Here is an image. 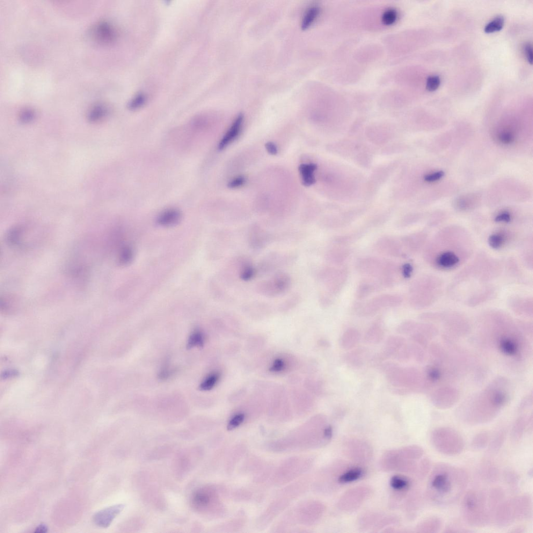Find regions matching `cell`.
Masks as SVG:
<instances>
[{"instance_id":"obj_32","label":"cell","mask_w":533,"mask_h":533,"mask_svg":"<svg viewBox=\"0 0 533 533\" xmlns=\"http://www.w3.org/2000/svg\"><path fill=\"white\" fill-rule=\"evenodd\" d=\"M505 496L504 491L501 488H495L491 491L487 497V502L491 514L494 509L505 499Z\"/></svg>"},{"instance_id":"obj_41","label":"cell","mask_w":533,"mask_h":533,"mask_svg":"<svg viewBox=\"0 0 533 533\" xmlns=\"http://www.w3.org/2000/svg\"><path fill=\"white\" fill-rule=\"evenodd\" d=\"M204 335L200 330L194 331L190 335L188 340L187 347L191 349L195 347H202L204 344Z\"/></svg>"},{"instance_id":"obj_14","label":"cell","mask_w":533,"mask_h":533,"mask_svg":"<svg viewBox=\"0 0 533 533\" xmlns=\"http://www.w3.org/2000/svg\"><path fill=\"white\" fill-rule=\"evenodd\" d=\"M492 519L496 526L506 528L516 520L513 499L504 500L496 507L492 514Z\"/></svg>"},{"instance_id":"obj_22","label":"cell","mask_w":533,"mask_h":533,"mask_svg":"<svg viewBox=\"0 0 533 533\" xmlns=\"http://www.w3.org/2000/svg\"><path fill=\"white\" fill-rule=\"evenodd\" d=\"M364 475V469L359 465H349L341 474L338 479L339 485L354 482L362 478Z\"/></svg>"},{"instance_id":"obj_13","label":"cell","mask_w":533,"mask_h":533,"mask_svg":"<svg viewBox=\"0 0 533 533\" xmlns=\"http://www.w3.org/2000/svg\"><path fill=\"white\" fill-rule=\"evenodd\" d=\"M322 277L328 291L336 295L345 286L348 277L347 270L344 268H328L325 269Z\"/></svg>"},{"instance_id":"obj_28","label":"cell","mask_w":533,"mask_h":533,"mask_svg":"<svg viewBox=\"0 0 533 533\" xmlns=\"http://www.w3.org/2000/svg\"><path fill=\"white\" fill-rule=\"evenodd\" d=\"M480 474L481 477L489 483L496 482L499 476L498 468L490 462H485L481 465Z\"/></svg>"},{"instance_id":"obj_24","label":"cell","mask_w":533,"mask_h":533,"mask_svg":"<svg viewBox=\"0 0 533 533\" xmlns=\"http://www.w3.org/2000/svg\"><path fill=\"white\" fill-rule=\"evenodd\" d=\"M381 287V285L378 281L371 279H365L361 282L358 286L356 296L359 300L367 298L372 293H375Z\"/></svg>"},{"instance_id":"obj_58","label":"cell","mask_w":533,"mask_h":533,"mask_svg":"<svg viewBox=\"0 0 533 533\" xmlns=\"http://www.w3.org/2000/svg\"><path fill=\"white\" fill-rule=\"evenodd\" d=\"M524 52L526 55L528 62L532 64L533 62V49L530 43L527 44L524 47Z\"/></svg>"},{"instance_id":"obj_10","label":"cell","mask_w":533,"mask_h":533,"mask_svg":"<svg viewBox=\"0 0 533 533\" xmlns=\"http://www.w3.org/2000/svg\"><path fill=\"white\" fill-rule=\"evenodd\" d=\"M400 522L397 516L377 512H369L361 515L359 520L360 528L364 531L381 530L396 525Z\"/></svg>"},{"instance_id":"obj_26","label":"cell","mask_w":533,"mask_h":533,"mask_svg":"<svg viewBox=\"0 0 533 533\" xmlns=\"http://www.w3.org/2000/svg\"><path fill=\"white\" fill-rule=\"evenodd\" d=\"M443 527V521L439 517L432 516L422 520L416 527L419 533H436L439 532Z\"/></svg>"},{"instance_id":"obj_1","label":"cell","mask_w":533,"mask_h":533,"mask_svg":"<svg viewBox=\"0 0 533 533\" xmlns=\"http://www.w3.org/2000/svg\"><path fill=\"white\" fill-rule=\"evenodd\" d=\"M468 482V474L464 469L447 463L437 464L429 478L428 497L437 506H450L462 497Z\"/></svg>"},{"instance_id":"obj_12","label":"cell","mask_w":533,"mask_h":533,"mask_svg":"<svg viewBox=\"0 0 533 533\" xmlns=\"http://www.w3.org/2000/svg\"><path fill=\"white\" fill-rule=\"evenodd\" d=\"M413 486L412 480L404 475L397 474L393 476L390 480V505L392 508H396L400 503L405 500L410 493Z\"/></svg>"},{"instance_id":"obj_29","label":"cell","mask_w":533,"mask_h":533,"mask_svg":"<svg viewBox=\"0 0 533 533\" xmlns=\"http://www.w3.org/2000/svg\"><path fill=\"white\" fill-rule=\"evenodd\" d=\"M317 168V165L312 163L303 164L299 166V171L302 175L303 184L304 186L309 187L315 183L316 180L313 173Z\"/></svg>"},{"instance_id":"obj_9","label":"cell","mask_w":533,"mask_h":533,"mask_svg":"<svg viewBox=\"0 0 533 533\" xmlns=\"http://www.w3.org/2000/svg\"><path fill=\"white\" fill-rule=\"evenodd\" d=\"M344 452L352 461L364 464L370 462L373 456V449L368 443L358 438H350L343 445Z\"/></svg>"},{"instance_id":"obj_38","label":"cell","mask_w":533,"mask_h":533,"mask_svg":"<svg viewBox=\"0 0 533 533\" xmlns=\"http://www.w3.org/2000/svg\"><path fill=\"white\" fill-rule=\"evenodd\" d=\"M192 500L195 507L199 508H204L210 502V496L207 491L199 490L194 494Z\"/></svg>"},{"instance_id":"obj_11","label":"cell","mask_w":533,"mask_h":533,"mask_svg":"<svg viewBox=\"0 0 533 533\" xmlns=\"http://www.w3.org/2000/svg\"><path fill=\"white\" fill-rule=\"evenodd\" d=\"M510 331H502L498 333V346L503 355L519 359L521 358V346L523 345L524 339L520 334Z\"/></svg>"},{"instance_id":"obj_57","label":"cell","mask_w":533,"mask_h":533,"mask_svg":"<svg viewBox=\"0 0 533 533\" xmlns=\"http://www.w3.org/2000/svg\"><path fill=\"white\" fill-rule=\"evenodd\" d=\"M284 367V363L283 361L280 359L276 360L273 365V366L270 368V371L274 372H277L282 371Z\"/></svg>"},{"instance_id":"obj_16","label":"cell","mask_w":533,"mask_h":533,"mask_svg":"<svg viewBox=\"0 0 533 533\" xmlns=\"http://www.w3.org/2000/svg\"><path fill=\"white\" fill-rule=\"evenodd\" d=\"M458 391L451 387H443L436 391L432 396V401L436 407L440 409L450 408L458 401Z\"/></svg>"},{"instance_id":"obj_2","label":"cell","mask_w":533,"mask_h":533,"mask_svg":"<svg viewBox=\"0 0 533 533\" xmlns=\"http://www.w3.org/2000/svg\"><path fill=\"white\" fill-rule=\"evenodd\" d=\"M510 398L508 387L495 379L471 404L465 406L459 415L466 424H484L493 420L506 406Z\"/></svg>"},{"instance_id":"obj_8","label":"cell","mask_w":533,"mask_h":533,"mask_svg":"<svg viewBox=\"0 0 533 533\" xmlns=\"http://www.w3.org/2000/svg\"><path fill=\"white\" fill-rule=\"evenodd\" d=\"M403 302V297L399 295L382 294L372 298L363 304H360L356 309L357 313L361 316H370L383 309L395 308Z\"/></svg>"},{"instance_id":"obj_20","label":"cell","mask_w":533,"mask_h":533,"mask_svg":"<svg viewBox=\"0 0 533 533\" xmlns=\"http://www.w3.org/2000/svg\"><path fill=\"white\" fill-rule=\"evenodd\" d=\"M405 500L404 509L405 513L411 519H414L417 516L422 505L420 493L418 491L410 492Z\"/></svg>"},{"instance_id":"obj_42","label":"cell","mask_w":533,"mask_h":533,"mask_svg":"<svg viewBox=\"0 0 533 533\" xmlns=\"http://www.w3.org/2000/svg\"><path fill=\"white\" fill-rule=\"evenodd\" d=\"M504 23V18L501 16L496 17L486 25L484 31L488 34L499 32L503 28Z\"/></svg>"},{"instance_id":"obj_6","label":"cell","mask_w":533,"mask_h":533,"mask_svg":"<svg viewBox=\"0 0 533 533\" xmlns=\"http://www.w3.org/2000/svg\"><path fill=\"white\" fill-rule=\"evenodd\" d=\"M420 461L408 459L400 448L385 451L381 458L380 466L386 472L396 471L415 474Z\"/></svg>"},{"instance_id":"obj_52","label":"cell","mask_w":533,"mask_h":533,"mask_svg":"<svg viewBox=\"0 0 533 533\" xmlns=\"http://www.w3.org/2000/svg\"><path fill=\"white\" fill-rule=\"evenodd\" d=\"M34 116L35 113L32 109L26 108L21 112L19 118L21 122L27 123L32 121Z\"/></svg>"},{"instance_id":"obj_35","label":"cell","mask_w":533,"mask_h":533,"mask_svg":"<svg viewBox=\"0 0 533 533\" xmlns=\"http://www.w3.org/2000/svg\"><path fill=\"white\" fill-rule=\"evenodd\" d=\"M360 334L359 331L351 328L347 330L344 334H343L341 339V344L343 347L346 349L351 348L357 344L359 341Z\"/></svg>"},{"instance_id":"obj_27","label":"cell","mask_w":533,"mask_h":533,"mask_svg":"<svg viewBox=\"0 0 533 533\" xmlns=\"http://www.w3.org/2000/svg\"><path fill=\"white\" fill-rule=\"evenodd\" d=\"M350 252L348 249L343 247H334L328 251L327 254V259L330 263L335 265H340L347 259Z\"/></svg>"},{"instance_id":"obj_47","label":"cell","mask_w":533,"mask_h":533,"mask_svg":"<svg viewBox=\"0 0 533 533\" xmlns=\"http://www.w3.org/2000/svg\"><path fill=\"white\" fill-rule=\"evenodd\" d=\"M441 85V79L439 76L433 75L429 77L427 80V89L430 92L436 90Z\"/></svg>"},{"instance_id":"obj_48","label":"cell","mask_w":533,"mask_h":533,"mask_svg":"<svg viewBox=\"0 0 533 533\" xmlns=\"http://www.w3.org/2000/svg\"><path fill=\"white\" fill-rule=\"evenodd\" d=\"M146 98L143 94H138L130 101L128 107L131 110H136L141 107L144 104Z\"/></svg>"},{"instance_id":"obj_17","label":"cell","mask_w":533,"mask_h":533,"mask_svg":"<svg viewBox=\"0 0 533 533\" xmlns=\"http://www.w3.org/2000/svg\"><path fill=\"white\" fill-rule=\"evenodd\" d=\"M377 251L388 256L395 258H403L405 254L401 243L390 237H382L376 244Z\"/></svg>"},{"instance_id":"obj_51","label":"cell","mask_w":533,"mask_h":533,"mask_svg":"<svg viewBox=\"0 0 533 533\" xmlns=\"http://www.w3.org/2000/svg\"><path fill=\"white\" fill-rule=\"evenodd\" d=\"M244 419L245 415L244 414L240 413L235 415V417L229 421L227 426L228 430H232L236 429L240 425L242 424Z\"/></svg>"},{"instance_id":"obj_44","label":"cell","mask_w":533,"mask_h":533,"mask_svg":"<svg viewBox=\"0 0 533 533\" xmlns=\"http://www.w3.org/2000/svg\"><path fill=\"white\" fill-rule=\"evenodd\" d=\"M398 17V13L395 9H389L383 14L382 20L386 25H391L395 23Z\"/></svg>"},{"instance_id":"obj_34","label":"cell","mask_w":533,"mask_h":533,"mask_svg":"<svg viewBox=\"0 0 533 533\" xmlns=\"http://www.w3.org/2000/svg\"><path fill=\"white\" fill-rule=\"evenodd\" d=\"M320 12V9L317 5L309 7L304 15L301 24L302 28L305 29L311 26L319 16Z\"/></svg>"},{"instance_id":"obj_49","label":"cell","mask_w":533,"mask_h":533,"mask_svg":"<svg viewBox=\"0 0 533 533\" xmlns=\"http://www.w3.org/2000/svg\"><path fill=\"white\" fill-rule=\"evenodd\" d=\"M133 258V252L130 247H125L122 250L120 258V263L127 264L131 261Z\"/></svg>"},{"instance_id":"obj_36","label":"cell","mask_w":533,"mask_h":533,"mask_svg":"<svg viewBox=\"0 0 533 533\" xmlns=\"http://www.w3.org/2000/svg\"><path fill=\"white\" fill-rule=\"evenodd\" d=\"M107 113V108L103 104H98L91 108L87 118L91 122H96L103 119Z\"/></svg>"},{"instance_id":"obj_39","label":"cell","mask_w":533,"mask_h":533,"mask_svg":"<svg viewBox=\"0 0 533 533\" xmlns=\"http://www.w3.org/2000/svg\"><path fill=\"white\" fill-rule=\"evenodd\" d=\"M506 236L504 233H493L488 239L489 245L494 250H499L504 246L506 241Z\"/></svg>"},{"instance_id":"obj_40","label":"cell","mask_w":533,"mask_h":533,"mask_svg":"<svg viewBox=\"0 0 533 533\" xmlns=\"http://www.w3.org/2000/svg\"><path fill=\"white\" fill-rule=\"evenodd\" d=\"M431 462L428 458L420 459L415 476L420 480L424 479L431 469Z\"/></svg>"},{"instance_id":"obj_45","label":"cell","mask_w":533,"mask_h":533,"mask_svg":"<svg viewBox=\"0 0 533 533\" xmlns=\"http://www.w3.org/2000/svg\"><path fill=\"white\" fill-rule=\"evenodd\" d=\"M404 342V339L400 337H392L389 339L387 343L389 353L392 354L395 353L396 350L403 346Z\"/></svg>"},{"instance_id":"obj_4","label":"cell","mask_w":533,"mask_h":533,"mask_svg":"<svg viewBox=\"0 0 533 533\" xmlns=\"http://www.w3.org/2000/svg\"><path fill=\"white\" fill-rule=\"evenodd\" d=\"M356 268L360 274L374 277L382 287H391L395 282L399 269L393 262L376 258L358 259Z\"/></svg>"},{"instance_id":"obj_5","label":"cell","mask_w":533,"mask_h":533,"mask_svg":"<svg viewBox=\"0 0 533 533\" xmlns=\"http://www.w3.org/2000/svg\"><path fill=\"white\" fill-rule=\"evenodd\" d=\"M430 441L435 450L448 456L462 454L465 447L462 435L456 430L449 427L434 429L430 434Z\"/></svg>"},{"instance_id":"obj_54","label":"cell","mask_w":533,"mask_h":533,"mask_svg":"<svg viewBox=\"0 0 533 533\" xmlns=\"http://www.w3.org/2000/svg\"><path fill=\"white\" fill-rule=\"evenodd\" d=\"M443 171H438L429 174L425 177V180L428 182H434L440 180L444 176Z\"/></svg>"},{"instance_id":"obj_3","label":"cell","mask_w":533,"mask_h":533,"mask_svg":"<svg viewBox=\"0 0 533 533\" xmlns=\"http://www.w3.org/2000/svg\"><path fill=\"white\" fill-rule=\"evenodd\" d=\"M486 494L482 492L470 490L463 498L461 513L465 523L474 528H482L492 521Z\"/></svg>"},{"instance_id":"obj_56","label":"cell","mask_w":533,"mask_h":533,"mask_svg":"<svg viewBox=\"0 0 533 533\" xmlns=\"http://www.w3.org/2000/svg\"><path fill=\"white\" fill-rule=\"evenodd\" d=\"M245 182L246 179L245 177L240 176L231 181L228 186L231 189L236 188L243 186L245 183Z\"/></svg>"},{"instance_id":"obj_43","label":"cell","mask_w":533,"mask_h":533,"mask_svg":"<svg viewBox=\"0 0 533 533\" xmlns=\"http://www.w3.org/2000/svg\"><path fill=\"white\" fill-rule=\"evenodd\" d=\"M220 375L215 373L207 377L200 384L199 389L202 391H209L212 389L217 384Z\"/></svg>"},{"instance_id":"obj_15","label":"cell","mask_w":533,"mask_h":533,"mask_svg":"<svg viewBox=\"0 0 533 533\" xmlns=\"http://www.w3.org/2000/svg\"><path fill=\"white\" fill-rule=\"evenodd\" d=\"M93 40L101 45H106L113 42L116 38V32L114 27L107 21H101L94 25L90 32Z\"/></svg>"},{"instance_id":"obj_55","label":"cell","mask_w":533,"mask_h":533,"mask_svg":"<svg viewBox=\"0 0 533 533\" xmlns=\"http://www.w3.org/2000/svg\"><path fill=\"white\" fill-rule=\"evenodd\" d=\"M512 220V215L506 211L500 213L495 218L496 223H509Z\"/></svg>"},{"instance_id":"obj_31","label":"cell","mask_w":533,"mask_h":533,"mask_svg":"<svg viewBox=\"0 0 533 533\" xmlns=\"http://www.w3.org/2000/svg\"><path fill=\"white\" fill-rule=\"evenodd\" d=\"M527 420L524 417L518 418L513 427L510 433L511 440L516 443L520 441L527 427Z\"/></svg>"},{"instance_id":"obj_59","label":"cell","mask_w":533,"mask_h":533,"mask_svg":"<svg viewBox=\"0 0 533 533\" xmlns=\"http://www.w3.org/2000/svg\"><path fill=\"white\" fill-rule=\"evenodd\" d=\"M401 274L404 276L406 278L410 277L413 272V268L410 264H405L403 266L401 270Z\"/></svg>"},{"instance_id":"obj_61","label":"cell","mask_w":533,"mask_h":533,"mask_svg":"<svg viewBox=\"0 0 533 533\" xmlns=\"http://www.w3.org/2000/svg\"><path fill=\"white\" fill-rule=\"evenodd\" d=\"M48 527L45 524H41L36 528L35 532L36 533H46L48 532Z\"/></svg>"},{"instance_id":"obj_46","label":"cell","mask_w":533,"mask_h":533,"mask_svg":"<svg viewBox=\"0 0 533 533\" xmlns=\"http://www.w3.org/2000/svg\"><path fill=\"white\" fill-rule=\"evenodd\" d=\"M498 140L503 144H509L515 140V135L512 131L503 130L499 134Z\"/></svg>"},{"instance_id":"obj_60","label":"cell","mask_w":533,"mask_h":533,"mask_svg":"<svg viewBox=\"0 0 533 533\" xmlns=\"http://www.w3.org/2000/svg\"><path fill=\"white\" fill-rule=\"evenodd\" d=\"M266 148L269 154L275 155L277 153V149L275 143L272 142H267L266 144Z\"/></svg>"},{"instance_id":"obj_19","label":"cell","mask_w":533,"mask_h":533,"mask_svg":"<svg viewBox=\"0 0 533 533\" xmlns=\"http://www.w3.org/2000/svg\"><path fill=\"white\" fill-rule=\"evenodd\" d=\"M516 520L524 521L532 516V499L529 494H523L513 499Z\"/></svg>"},{"instance_id":"obj_18","label":"cell","mask_w":533,"mask_h":533,"mask_svg":"<svg viewBox=\"0 0 533 533\" xmlns=\"http://www.w3.org/2000/svg\"><path fill=\"white\" fill-rule=\"evenodd\" d=\"M125 507V505L118 504L100 510L94 515L93 522L100 528H107Z\"/></svg>"},{"instance_id":"obj_7","label":"cell","mask_w":533,"mask_h":533,"mask_svg":"<svg viewBox=\"0 0 533 533\" xmlns=\"http://www.w3.org/2000/svg\"><path fill=\"white\" fill-rule=\"evenodd\" d=\"M371 494V488L366 485L349 489L339 499L337 502V507L343 512H354L367 500Z\"/></svg>"},{"instance_id":"obj_30","label":"cell","mask_w":533,"mask_h":533,"mask_svg":"<svg viewBox=\"0 0 533 533\" xmlns=\"http://www.w3.org/2000/svg\"><path fill=\"white\" fill-rule=\"evenodd\" d=\"M506 437V432L505 430H500L496 433L489 443L488 453L491 455L497 454L504 444Z\"/></svg>"},{"instance_id":"obj_25","label":"cell","mask_w":533,"mask_h":533,"mask_svg":"<svg viewBox=\"0 0 533 533\" xmlns=\"http://www.w3.org/2000/svg\"><path fill=\"white\" fill-rule=\"evenodd\" d=\"M426 237L422 233H413L401 238V244L407 250L415 252L419 250L425 241Z\"/></svg>"},{"instance_id":"obj_37","label":"cell","mask_w":533,"mask_h":533,"mask_svg":"<svg viewBox=\"0 0 533 533\" xmlns=\"http://www.w3.org/2000/svg\"><path fill=\"white\" fill-rule=\"evenodd\" d=\"M383 332L381 325L376 323L369 328L366 334V340L371 343H378L382 340Z\"/></svg>"},{"instance_id":"obj_50","label":"cell","mask_w":533,"mask_h":533,"mask_svg":"<svg viewBox=\"0 0 533 533\" xmlns=\"http://www.w3.org/2000/svg\"><path fill=\"white\" fill-rule=\"evenodd\" d=\"M416 324L412 321H406L398 327L397 332L403 334L410 333L414 329Z\"/></svg>"},{"instance_id":"obj_21","label":"cell","mask_w":533,"mask_h":533,"mask_svg":"<svg viewBox=\"0 0 533 533\" xmlns=\"http://www.w3.org/2000/svg\"><path fill=\"white\" fill-rule=\"evenodd\" d=\"M244 120L242 114H239L227 133L224 136L218 145V149L223 150L238 137L241 130Z\"/></svg>"},{"instance_id":"obj_33","label":"cell","mask_w":533,"mask_h":533,"mask_svg":"<svg viewBox=\"0 0 533 533\" xmlns=\"http://www.w3.org/2000/svg\"><path fill=\"white\" fill-rule=\"evenodd\" d=\"M490 436L486 432H481L474 436L471 443L472 449L475 451L483 450L488 447Z\"/></svg>"},{"instance_id":"obj_53","label":"cell","mask_w":533,"mask_h":533,"mask_svg":"<svg viewBox=\"0 0 533 533\" xmlns=\"http://www.w3.org/2000/svg\"><path fill=\"white\" fill-rule=\"evenodd\" d=\"M505 476L508 484L512 486V488H516L517 485L519 483V476L513 471H508L506 473Z\"/></svg>"},{"instance_id":"obj_23","label":"cell","mask_w":533,"mask_h":533,"mask_svg":"<svg viewBox=\"0 0 533 533\" xmlns=\"http://www.w3.org/2000/svg\"><path fill=\"white\" fill-rule=\"evenodd\" d=\"M181 211L175 208L166 209L157 218V223L164 227H171L178 224L181 220Z\"/></svg>"}]
</instances>
